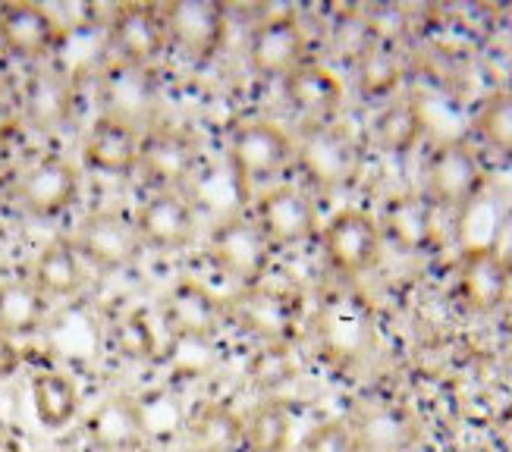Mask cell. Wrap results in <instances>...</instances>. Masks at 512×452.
<instances>
[{
    "mask_svg": "<svg viewBox=\"0 0 512 452\" xmlns=\"http://www.w3.org/2000/svg\"><path fill=\"white\" fill-rule=\"evenodd\" d=\"M32 409L41 427L48 431H63L70 427L82 409L79 387L70 374L63 371H38L32 377Z\"/></svg>",
    "mask_w": 512,
    "mask_h": 452,
    "instance_id": "cell-24",
    "label": "cell"
},
{
    "mask_svg": "<svg viewBox=\"0 0 512 452\" xmlns=\"http://www.w3.org/2000/svg\"><path fill=\"white\" fill-rule=\"evenodd\" d=\"M478 139L503 157H512V92H497L475 113Z\"/></svg>",
    "mask_w": 512,
    "mask_h": 452,
    "instance_id": "cell-31",
    "label": "cell"
},
{
    "mask_svg": "<svg viewBox=\"0 0 512 452\" xmlns=\"http://www.w3.org/2000/svg\"><path fill=\"white\" fill-rule=\"evenodd\" d=\"M506 261H509V270H512V252H509V255H506Z\"/></svg>",
    "mask_w": 512,
    "mask_h": 452,
    "instance_id": "cell-38",
    "label": "cell"
},
{
    "mask_svg": "<svg viewBox=\"0 0 512 452\" xmlns=\"http://www.w3.org/2000/svg\"><path fill=\"white\" fill-rule=\"evenodd\" d=\"M167 41L183 57L205 63L211 60L227 41V7L217 0H173L161 7Z\"/></svg>",
    "mask_w": 512,
    "mask_h": 452,
    "instance_id": "cell-6",
    "label": "cell"
},
{
    "mask_svg": "<svg viewBox=\"0 0 512 452\" xmlns=\"http://www.w3.org/2000/svg\"><path fill=\"white\" fill-rule=\"evenodd\" d=\"M399 79H403V63L384 41H368L355 54V82H359L365 98L390 101Z\"/></svg>",
    "mask_w": 512,
    "mask_h": 452,
    "instance_id": "cell-30",
    "label": "cell"
},
{
    "mask_svg": "<svg viewBox=\"0 0 512 452\" xmlns=\"http://www.w3.org/2000/svg\"><path fill=\"white\" fill-rule=\"evenodd\" d=\"M371 135H374V145L381 151L403 157L421 142V135H425V117H421L415 101L390 98L377 110V117L371 123Z\"/></svg>",
    "mask_w": 512,
    "mask_h": 452,
    "instance_id": "cell-27",
    "label": "cell"
},
{
    "mask_svg": "<svg viewBox=\"0 0 512 452\" xmlns=\"http://www.w3.org/2000/svg\"><path fill=\"white\" fill-rule=\"evenodd\" d=\"M192 452H236L242 446V415L230 402H208L186 421Z\"/></svg>",
    "mask_w": 512,
    "mask_h": 452,
    "instance_id": "cell-25",
    "label": "cell"
},
{
    "mask_svg": "<svg viewBox=\"0 0 512 452\" xmlns=\"http://www.w3.org/2000/svg\"><path fill=\"white\" fill-rule=\"evenodd\" d=\"M164 327L176 339H192V343H205V339L217 336V330L227 324V308L224 299L198 283V280H180L167 289L164 296Z\"/></svg>",
    "mask_w": 512,
    "mask_h": 452,
    "instance_id": "cell-14",
    "label": "cell"
},
{
    "mask_svg": "<svg viewBox=\"0 0 512 452\" xmlns=\"http://www.w3.org/2000/svg\"><path fill=\"white\" fill-rule=\"evenodd\" d=\"M139 132L126 117L117 113H101L85 132L82 161L88 170L104 176H132L139 170Z\"/></svg>",
    "mask_w": 512,
    "mask_h": 452,
    "instance_id": "cell-18",
    "label": "cell"
},
{
    "mask_svg": "<svg viewBox=\"0 0 512 452\" xmlns=\"http://www.w3.org/2000/svg\"><path fill=\"white\" fill-rule=\"evenodd\" d=\"M85 264H95L98 270H126L142 255V239L136 233L132 217L120 211H92L73 239Z\"/></svg>",
    "mask_w": 512,
    "mask_h": 452,
    "instance_id": "cell-11",
    "label": "cell"
},
{
    "mask_svg": "<svg viewBox=\"0 0 512 452\" xmlns=\"http://www.w3.org/2000/svg\"><path fill=\"white\" fill-rule=\"evenodd\" d=\"M293 443V415L283 402L264 399L242 418V446L249 452H289Z\"/></svg>",
    "mask_w": 512,
    "mask_h": 452,
    "instance_id": "cell-29",
    "label": "cell"
},
{
    "mask_svg": "<svg viewBox=\"0 0 512 452\" xmlns=\"http://www.w3.org/2000/svg\"><path fill=\"white\" fill-rule=\"evenodd\" d=\"M484 186V167L472 145L440 142L425 164V198L434 208H469Z\"/></svg>",
    "mask_w": 512,
    "mask_h": 452,
    "instance_id": "cell-4",
    "label": "cell"
},
{
    "mask_svg": "<svg viewBox=\"0 0 512 452\" xmlns=\"http://www.w3.org/2000/svg\"><path fill=\"white\" fill-rule=\"evenodd\" d=\"M132 223L142 245L154 252H183L195 239V211L180 192H151Z\"/></svg>",
    "mask_w": 512,
    "mask_h": 452,
    "instance_id": "cell-17",
    "label": "cell"
},
{
    "mask_svg": "<svg viewBox=\"0 0 512 452\" xmlns=\"http://www.w3.org/2000/svg\"><path fill=\"white\" fill-rule=\"evenodd\" d=\"M44 318H48V299L41 296L29 277L0 283V327L13 339L38 333L44 327Z\"/></svg>",
    "mask_w": 512,
    "mask_h": 452,
    "instance_id": "cell-28",
    "label": "cell"
},
{
    "mask_svg": "<svg viewBox=\"0 0 512 452\" xmlns=\"http://www.w3.org/2000/svg\"><path fill=\"white\" fill-rule=\"evenodd\" d=\"M296 157L302 170L315 179L318 186L337 189L349 186L362 167V151L352 142V135L333 123L308 126L302 142L296 145Z\"/></svg>",
    "mask_w": 512,
    "mask_h": 452,
    "instance_id": "cell-12",
    "label": "cell"
},
{
    "mask_svg": "<svg viewBox=\"0 0 512 452\" xmlns=\"http://www.w3.org/2000/svg\"><path fill=\"white\" fill-rule=\"evenodd\" d=\"M283 95L296 113L311 126L330 123L333 113L343 107V82L321 63H302L296 73L283 79Z\"/></svg>",
    "mask_w": 512,
    "mask_h": 452,
    "instance_id": "cell-20",
    "label": "cell"
},
{
    "mask_svg": "<svg viewBox=\"0 0 512 452\" xmlns=\"http://www.w3.org/2000/svg\"><path fill=\"white\" fill-rule=\"evenodd\" d=\"M19 110H22V117L41 132L60 129L66 120H70V110H73L70 79H66L60 70H54V66H38V70L29 76L26 88H22Z\"/></svg>",
    "mask_w": 512,
    "mask_h": 452,
    "instance_id": "cell-21",
    "label": "cell"
},
{
    "mask_svg": "<svg viewBox=\"0 0 512 452\" xmlns=\"http://www.w3.org/2000/svg\"><path fill=\"white\" fill-rule=\"evenodd\" d=\"M299 452H359V440H355L349 421L330 418L311 427L299 443Z\"/></svg>",
    "mask_w": 512,
    "mask_h": 452,
    "instance_id": "cell-34",
    "label": "cell"
},
{
    "mask_svg": "<svg viewBox=\"0 0 512 452\" xmlns=\"http://www.w3.org/2000/svg\"><path fill=\"white\" fill-rule=\"evenodd\" d=\"M198 167V148L180 129H151L139 145V173L154 192H176Z\"/></svg>",
    "mask_w": 512,
    "mask_h": 452,
    "instance_id": "cell-16",
    "label": "cell"
},
{
    "mask_svg": "<svg viewBox=\"0 0 512 452\" xmlns=\"http://www.w3.org/2000/svg\"><path fill=\"white\" fill-rule=\"evenodd\" d=\"M44 299H73L85 286V258L70 239H51L41 248L32 277H29Z\"/></svg>",
    "mask_w": 512,
    "mask_h": 452,
    "instance_id": "cell-22",
    "label": "cell"
},
{
    "mask_svg": "<svg viewBox=\"0 0 512 452\" xmlns=\"http://www.w3.org/2000/svg\"><path fill=\"white\" fill-rule=\"evenodd\" d=\"M85 437L98 452H132L148 440L142 402L132 396H110L85 418Z\"/></svg>",
    "mask_w": 512,
    "mask_h": 452,
    "instance_id": "cell-19",
    "label": "cell"
},
{
    "mask_svg": "<svg viewBox=\"0 0 512 452\" xmlns=\"http://www.w3.org/2000/svg\"><path fill=\"white\" fill-rule=\"evenodd\" d=\"M249 377L258 390L274 393L286 380L296 377V365H293V358H289L286 346H261V352L249 365Z\"/></svg>",
    "mask_w": 512,
    "mask_h": 452,
    "instance_id": "cell-33",
    "label": "cell"
},
{
    "mask_svg": "<svg viewBox=\"0 0 512 452\" xmlns=\"http://www.w3.org/2000/svg\"><path fill=\"white\" fill-rule=\"evenodd\" d=\"M274 245L264 239L252 217H227L214 226L208 255L224 277H230L239 289L264 283L267 267H271Z\"/></svg>",
    "mask_w": 512,
    "mask_h": 452,
    "instance_id": "cell-3",
    "label": "cell"
},
{
    "mask_svg": "<svg viewBox=\"0 0 512 452\" xmlns=\"http://www.w3.org/2000/svg\"><path fill=\"white\" fill-rule=\"evenodd\" d=\"M79 189H82L79 170L66 161V157L48 154V157H38V161H32L19 173L16 201L26 214L51 220L76 205Z\"/></svg>",
    "mask_w": 512,
    "mask_h": 452,
    "instance_id": "cell-9",
    "label": "cell"
},
{
    "mask_svg": "<svg viewBox=\"0 0 512 452\" xmlns=\"http://www.w3.org/2000/svg\"><path fill=\"white\" fill-rule=\"evenodd\" d=\"M381 223L359 208L337 211L321 226V248L330 267L343 277H359L381 255Z\"/></svg>",
    "mask_w": 512,
    "mask_h": 452,
    "instance_id": "cell-5",
    "label": "cell"
},
{
    "mask_svg": "<svg viewBox=\"0 0 512 452\" xmlns=\"http://www.w3.org/2000/svg\"><path fill=\"white\" fill-rule=\"evenodd\" d=\"M252 220L271 245H302L318 233L315 201L299 186H271L255 198Z\"/></svg>",
    "mask_w": 512,
    "mask_h": 452,
    "instance_id": "cell-13",
    "label": "cell"
},
{
    "mask_svg": "<svg viewBox=\"0 0 512 452\" xmlns=\"http://www.w3.org/2000/svg\"><path fill=\"white\" fill-rule=\"evenodd\" d=\"M227 321L258 336L264 346H286L302 321V299L277 286H249L224 299Z\"/></svg>",
    "mask_w": 512,
    "mask_h": 452,
    "instance_id": "cell-2",
    "label": "cell"
},
{
    "mask_svg": "<svg viewBox=\"0 0 512 452\" xmlns=\"http://www.w3.org/2000/svg\"><path fill=\"white\" fill-rule=\"evenodd\" d=\"M349 424L359 440V452H406L418 437L415 421L390 402L368 405Z\"/></svg>",
    "mask_w": 512,
    "mask_h": 452,
    "instance_id": "cell-23",
    "label": "cell"
},
{
    "mask_svg": "<svg viewBox=\"0 0 512 452\" xmlns=\"http://www.w3.org/2000/svg\"><path fill=\"white\" fill-rule=\"evenodd\" d=\"M227 154L239 189L249 192L252 186H261L277 173H283L286 164L296 157V145L280 123L249 117L230 129Z\"/></svg>",
    "mask_w": 512,
    "mask_h": 452,
    "instance_id": "cell-1",
    "label": "cell"
},
{
    "mask_svg": "<svg viewBox=\"0 0 512 452\" xmlns=\"http://www.w3.org/2000/svg\"><path fill=\"white\" fill-rule=\"evenodd\" d=\"M512 270L500 248L494 245H472L465 248L456 267V289L465 308L478 314L497 311L509 299Z\"/></svg>",
    "mask_w": 512,
    "mask_h": 452,
    "instance_id": "cell-15",
    "label": "cell"
},
{
    "mask_svg": "<svg viewBox=\"0 0 512 452\" xmlns=\"http://www.w3.org/2000/svg\"><path fill=\"white\" fill-rule=\"evenodd\" d=\"M22 120V110H19V98L10 92V88L0 82V139H7V135L16 132Z\"/></svg>",
    "mask_w": 512,
    "mask_h": 452,
    "instance_id": "cell-35",
    "label": "cell"
},
{
    "mask_svg": "<svg viewBox=\"0 0 512 452\" xmlns=\"http://www.w3.org/2000/svg\"><path fill=\"white\" fill-rule=\"evenodd\" d=\"M381 233L406 252H421L434 239V205L425 195H396L384 211Z\"/></svg>",
    "mask_w": 512,
    "mask_h": 452,
    "instance_id": "cell-26",
    "label": "cell"
},
{
    "mask_svg": "<svg viewBox=\"0 0 512 452\" xmlns=\"http://www.w3.org/2000/svg\"><path fill=\"white\" fill-rule=\"evenodd\" d=\"M308 38L296 13H271L261 22H255V29L249 35V70L258 79H286L289 73H296L305 60Z\"/></svg>",
    "mask_w": 512,
    "mask_h": 452,
    "instance_id": "cell-7",
    "label": "cell"
},
{
    "mask_svg": "<svg viewBox=\"0 0 512 452\" xmlns=\"http://www.w3.org/2000/svg\"><path fill=\"white\" fill-rule=\"evenodd\" d=\"M19 368V349H16V339L0 327V380L13 377Z\"/></svg>",
    "mask_w": 512,
    "mask_h": 452,
    "instance_id": "cell-36",
    "label": "cell"
},
{
    "mask_svg": "<svg viewBox=\"0 0 512 452\" xmlns=\"http://www.w3.org/2000/svg\"><path fill=\"white\" fill-rule=\"evenodd\" d=\"M167 26L161 7L123 4L107 22V48L126 70H145L167 51Z\"/></svg>",
    "mask_w": 512,
    "mask_h": 452,
    "instance_id": "cell-8",
    "label": "cell"
},
{
    "mask_svg": "<svg viewBox=\"0 0 512 452\" xmlns=\"http://www.w3.org/2000/svg\"><path fill=\"white\" fill-rule=\"evenodd\" d=\"M63 29L54 13L32 0H4L0 4V51L13 60L38 63L57 51Z\"/></svg>",
    "mask_w": 512,
    "mask_h": 452,
    "instance_id": "cell-10",
    "label": "cell"
},
{
    "mask_svg": "<svg viewBox=\"0 0 512 452\" xmlns=\"http://www.w3.org/2000/svg\"><path fill=\"white\" fill-rule=\"evenodd\" d=\"M117 352L129 361H151L158 358V330H154L145 308H132L114 327Z\"/></svg>",
    "mask_w": 512,
    "mask_h": 452,
    "instance_id": "cell-32",
    "label": "cell"
},
{
    "mask_svg": "<svg viewBox=\"0 0 512 452\" xmlns=\"http://www.w3.org/2000/svg\"><path fill=\"white\" fill-rule=\"evenodd\" d=\"M0 452H26V449H22V443H19L16 437H10V434L0 431Z\"/></svg>",
    "mask_w": 512,
    "mask_h": 452,
    "instance_id": "cell-37",
    "label": "cell"
}]
</instances>
